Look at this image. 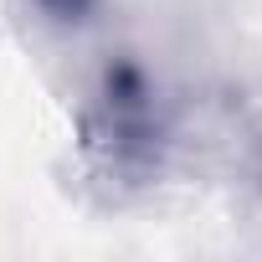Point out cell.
I'll return each mask as SVG.
<instances>
[{
    "mask_svg": "<svg viewBox=\"0 0 262 262\" xmlns=\"http://www.w3.org/2000/svg\"><path fill=\"white\" fill-rule=\"evenodd\" d=\"M247 170H252V185L262 190V123L252 128V139H247Z\"/></svg>",
    "mask_w": 262,
    "mask_h": 262,
    "instance_id": "2",
    "label": "cell"
},
{
    "mask_svg": "<svg viewBox=\"0 0 262 262\" xmlns=\"http://www.w3.org/2000/svg\"><path fill=\"white\" fill-rule=\"evenodd\" d=\"M26 6H31L36 21H47V26H82V21L93 16L98 0H26Z\"/></svg>",
    "mask_w": 262,
    "mask_h": 262,
    "instance_id": "1",
    "label": "cell"
}]
</instances>
